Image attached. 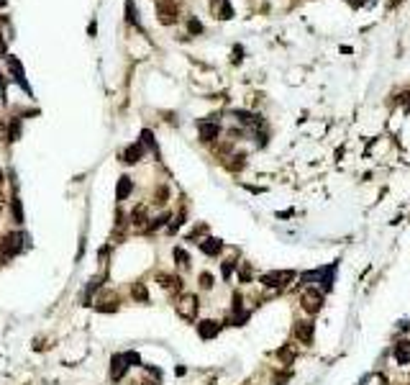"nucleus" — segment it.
<instances>
[{
    "label": "nucleus",
    "mask_w": 410,
    "mask_h": 385,
    "mask_svg": "<svg viewBox=\"0 0 410 385\" xmlns=\"http://www.w3.org/2000/svg\"><path fill=\"white\" fill-rule=\"evenodd\" d=\"M177 16H180V8H177L175 0H159V3H156V18H159V23L172 26L177 21Z\"/></svg>",
    "instance_id": "obj_1"
},
{
    "label": "nucleus",
    "mask_w": 410,
    "mask_h": 385,
    "mask_svg": "<svg viewBox=\"0 0 410 385\" xmlns=\"http://www.w3.org/2000/svg\"><path fill=\"white\" fill-rule=\"evenodd\" d=\"M197 308H200L197 295H182L177 303V316L185 321H192V319H197Z\"/></svg>",
    "instance_id": "obj_2"
},
{
    "label": "nucleus",
    "mask_w": 410,
    "mask_h": 385,
    "mask_svg": "<svg viewBox=\"0 0 410 385\" xmlns=\"http://www.w3.org/2000/svg\"><path fill=\"white\" fill-rule=\"evenodd\" d=\"M293 278H295V273H290V270H279V273H267V275L262 278V283H264L267 288H284Z\"/></svg>",
    "instance_id": "obj_3"
},
{
    "label": "nucleus",
    "mask_w": 410,
    "mask_h": 385,
    "mask_svg": "<svg viewBox=\"0 0 410 385\" xmlns=\"http://www.w3.org/2000/svg\"><path fill=\"white\" fill-rule=\"evenodd\" d=\"M303 308H305L308 314H318L320 308H323V293L308 288V290L303 293Z\"/></svg>",
    "instance_id": "obj_4"
},
{
    "label": "nucleus",
    "mask_w": 410,
    "mask_h": 385,
    "mask_svg": "<svg viewBox=\"0 0 410 385\" xmlns=\"http://www.w3.org/2000/svg\"><path fill=\"white\" fill-rule=\"evenodd\" d=\"M211 11L216 13V18H231L233 16L228 0H211Z\"/></svg>",
    "instance_id": "obj_5"
},
{
    "label": "nucleus",
    "mask_w": 410,
    "mask_h": 385,
    "mask_svg": "<svg viewBox=\"0 0 410 385\" xmlns=\"http://www.w3.org/2000/svg\"><path fill=\"white\" fill-rule=\"evenodd\" d=\"M295 336H298L303 344H310V341H313V324H310V321H300V324L295 326Z\"/></svg>",
    "instance_id": "obj_6"
},
{
    "label": "nucleus",
    "mask_w": 410,
    "mask_h": 385,
    "mask_svg": "<svg viewBox=\"0 0 410 385\" xmlns=\"http://www.w3.org/2000/svg\"><path fill=\"white\" fill-rule=\"evenodd\" d=\"M197 131H200V139H202V141H213V139L221 134V126H218V124H200Z\"/></svg>",
    "instance_id": "obj_7"
},
{
    "label": "nucleus",
    "mask_w": 410,
    "mask_h": 385,
    "mask_svg": "<svg viewBox=\"0 0 410 385\" xmlns=\"http://www.w3.org/2000/svg\"><path fill=\"white\" fill-rule=\"evenodd\" d=\"M18 249H21V237L18 234H8L6 242H3V254L6 257H13Z\"/></svg>",
    "instance_id": "obj_8"
},
{
    "label": "nucleus",
    "mask_w": 410,
    "mask_h": 385,
    "mask_svg": "<svg viewBox=\"0 0 410 385\" xmlns=\"http://www.w3.org/2000/svg\"><path fill=\"white\" fill-rule=\"evenodd\" d=\"M395 360L400 365H410V341H397V346H395Z\"/></svg>",
    "instance_id": "obj_9"
},
{
    "label": "nucleus",
    "mask_w": 410,
    "mask_h": 385,
    "mask_svg": "<svg viewBox=\"0 0 410 385\" xmlns=\"http://www.w3.org/2000/svg\"><path fill=\"white\" fill-rule=\"evenodd\" d=\"M141 151H144V149H141L139 144H131V146H129L126 151H123V162H126V165H134V162H139V160H141Z\"/></svg>",
    "instance_id": "obj_10"
},
{
    "label": "nucleus",
    "mask_w": 410,
    "mask_h": 385,
    "mask_svg": "<svg viewBox=\"0 0 410 385\" xmlns=\"http://www.w3.org/2000/svg\"><path fill=\"white\" fill-rule=\"evenodd\" d=\"M129 192H131V177H120L118 180V201H126L129 198Z\"/></svg>",
    "instance_id": "obj_11"
},
{
    "label": "nucleus",
    "mask_w": 410,
    "mask_h": 385,
    "mask_svg": "<svg viewBox=\"0 0 410 385\" xmlns=\"http://www.w3.org/2000/svg\"><path fill=\"white\" fill-rule=\"evenodd\" d=\"M221 247H223V244H221L218 239H205V242L200 244V249H202L205 254H211V257H213V254H218V252H221Z\"/></svg>",
    "instance_id": "obj_12"
},
{
    "label": "nucleus",
    "mask_w": 410,
    "mask_h": 385,
    "mask_svg": "<svg viewBox=\"0 0 410 385\" xmlns=\"http://www.w3.org/2000/svg\"><path fill=\"white\" fill-rule=\"evenodd\" d=\"M131 223H134L136 228H144V226H146V213H144V208H139V211L131 213Z\"/></svg>",
    "instance_id": "obj_13"
},
{
    "label": "nucleus",
    "mask_w": 410,
    "mask_h": 385,
    "mask_svg": "<svg viewBox=\"0 0 410 385\" xmlns=\"http://www.w3.org/2000/svg\"><path fill=\"white\" fill-rule=\"evenodd\" d=\"M218 331V324L216 321H202V326H200V334L205 336V339H208V336H213Z\"/></svg>",
    "instance_id": "obj_14"
},
{
    "label": "nucleus",
    "mask_w": 410,
    "mask_h": 385,
    "mask_svg": "<svg viewBox=\"0 0 410 385\" xmlns=\"http://www.w3.org/2000/svg\"><path fill=\"white\" fill-rule=\"evenodd\" d=\"M131 295H134V298H139V300H149V293H146L144 283H136V285L131 288Z\"/></svg>",
    "instance_id": "obj_15"
},
{
    "label": "nucleus",
    "mask_w": 410,
    "mask_h": 385,
    "mask_svg": "<svg viewBox=\"0 0 410 385\" xmlns=\"http://www.w3.org/2000/svg\"><path fill=\"white\" fill-rule=\"evenodd\" d=\"M154 198H156V203H159V206H164V203H167V187L161 185V187L154 192Z\"/></svg>",
    "instance_id": "obj_16"
},
{
    "label": "nucleus",
    "mask_w": 410,
    "mask_h": 385,
    "mask_svg": "<svg viewBox=\"0 0 410 385\" xmlns=\"http://www.w3.org/2000/svg\"><path fill=\"white\" fill-rule=\"evenodd\" d=\"M175 259H180V264H182V267H187V264H190V257L185 254V249H175Z\"/></svg>",
    "instance_id": "obj_17"
},
{
    "label": "nucleus",
    "mask_w": 410,
    "mask_h": 385,
    "mask_svg": "<svg viewBox=\"0 0 410 385\" xmlns=\"http://www.w3.org/2000/svg\"><path fill=\"white\" fill-rule=\"evenodd\" d=\"M123 370H126V365H123L120 360H113V377H120Z\"/></svg>",
    "instance_id": "obj_18"
},
{
    "label": "nucleus",
    "mask_w": 410,
    "mask_h": 385,
    "mask_svg": "<svg viewBox=\"0 0 410 385\" xmlns=\"http://www.w3.org/2000/svg\"><path fill=\"white\" fill-rule=\"evenodd\" d=\"M200 285H202V288H211V285H213V275L202 273V275H200Z\"/></svg>",
    "instance_id": "obj_19"
},
{
    "label": "nucleus",
    "mask_w": 410,
    "mask_h": 385,
    "mask_svg": "<svg viewBox=\"0 0 410 385\" xmlns=\"http://www.w3.org/2000/svg\"><path fill=\"white\" fill-rule=\"evenodd\" d=\"M200 31H202V26L197 21H190V33H200Z\"/></svg>",
    "instance_id": "obj_20"
},
{
    "label": "nucleus",
    "mask_w": 410,
    "mask_h": 385,
    "mask_svg": "<svg viewBox=\"0 0 410 385\" xmlns=\"http://www.w3.org/2000/svg\"><path fill=\"white\" fill-rule=\"evenodd\" d=\"M3 134H6V124L0 121V139H3Z\"/></svg>",
    "instance_id": "obj_21"
},
{
    "label": "nucleus",
    "mask_w": 410,
    "mask_h": 385,
    "mask_svg": "<svg viewBox=\"0 0 410 385\" xmlns=\"http://www.w3.org/2000/svg\"><path fill=\"white\" fill-rule=\"evenodd\" d=\"M3 206H6V198H3V192H0V211H3Z\"/></svg>",
    "instance_id": "obj_22"
},
{
    "label": "nucleus",
    "mask_w": 410,
    "mask_h": 385,
    "mask_svg": "<svg viewBox=\"0 0 410 385\" xmlns=\"http://www.w3.org/2000/svg\"><path fill=\"white\" fill-rule=\"evenodd\" d=\"M0 180H3V172H0Z\"/></svg>",
    "instance_id": "obj_23"
}]
</instances>
